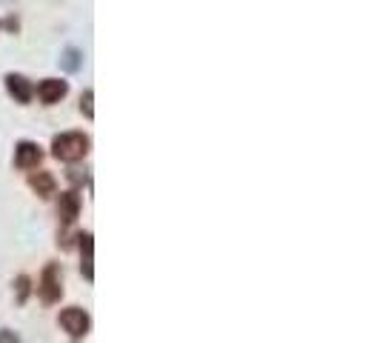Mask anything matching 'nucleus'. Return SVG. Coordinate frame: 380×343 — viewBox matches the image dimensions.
<instances>
[{
  "label": "nucleus",
  "mask_w": 380,
  "mask_h": 343,
  "mask_svg": "<svg viewBox=\"0 0 380 343\" xmlns=\"http://www.w3.org/2000/svg\"><path fill=\"white\" fill-rule=\"evenodd\" d=\"M52 152L58 160H66V163H74L80 157H86L89 152V138L80 135V132H66V135H58L52 141Z\"/></svg>",
  "instance_id": "nucleus-1"
},
{
  "label": "nucleus",
  "mask_w": 380,
  "mask_h": 343,
  "mask_svg": "<svg viewBox=\"0 0 380 343\" xmlns=\"http://www.w3.org/2000/svg\"><path fill=\"white\" fill-rule=\"evenodd\" d=\"M37 295H40L44 304H58V300H60L63 286H60V269H58V264H49L44 269V275H40V280H37Z\"/></svg>",
  "instance_id": "nucleus-2"
},
{
  "label": "nucleus",
  "mask_w": 380,
  "mask_h": 343,
  "mask_svg": "<svg viewBox=\"0 0 380 343\" xmlns=\"http://www.w3.org/2000/svg\"><path fill=\"white\" fill-rule=\"evenodd\" d=\"M60 326H63L72 337H80V335H86V332H89L92 321H89V315L83 312V309L72 306V309H63V312H60Z\"/></svg>",
  "instance_id": "nucleus-3"
},
{
  "label": "nucleus",
  "mask_w": 380,
  "mask_h": 343,
  "mask_svg": "<svg viewBox=\"0 0 380 343\" xmlns=\"http://www.w3.org/2000/svg\"><path fill=\"white\" fill-rule=\"evenodd\" d=\"M69 92V86H66V80H55V77H49V80H40L37 83V98L44 101V103H58L63 95Z\"/></svg>",
  "instance_id": "nucleus-4"
},
{
  "label": "nucleus",
  "mask_w": 380,
  "mask_h": 343,
  "mask_svg": "<svg viewBox=\"0 0 380 343\" xmlns=\"http://www.w3.org/2000/svg\"><path fill=\"white\" fill-rule=\"evenodd\" d=\"M6 89H9V95L18 101V103H29L32 101V83L23 77V75H6Z\"/></svg>",
  "instance_id": "nucleus-5"
},
{
  "label": "nucleus",
  "mask_w": 380,
  "mask_h": 343,
  "mask_svg": "<svg viewBox=\"0 0 380 343\" xmlns=\"http://www.w3.org/2000/svg\"><path fill=\"white\" fill-rule=\"evenodd\" d=\"M40 146L37 143H32V141H23V143H18V149H15V163L20 166V169H32V166H37L40 163Z\"/></svg>",
  "instance_id": "nucleus-6"
},
{
  "label": "nucleus",
  "mask_w": 380,
  "mask_h": 343,
  "mask_svg": "<svg viewBox=\"0 0 380 343\" xmlns=\"http://www.w3.org/2000/svg\"><path fill=\"white\" fill-rule=\"evenodd\" d=\"M77 212H80V198L74 192H63L60 195V203H58V214H60V221L63 224H72L77 218Z\"/></svg>",
  "instance_id": "nucleus-7"
},
{
  "label": "nucleus",
  "mask_w": 380,
  "mask_h": 343,
  "mask_svg": "<svg viewBox=\"0 0 380 343\" xmlns=\"http://www.w3.org/2000/svg\"><path fill=\"white\" fill-rule=\"evenodd\" d=\"M80 257H83V278L86 280H95V269H92V235L83 232L80 235Z\"/></svg>",
  "instance_id": "nucleus-8"
},
{
  "label": "nucleus",
  "mask_w": 380,
  "mask_h": 343,
  "mask_svg": "<svg viewBox=\"0 0 380 343\" xmlns=\"http://www.w3.org/2000/svg\"><path fill=\"white\" fill-rule=\"evenodd\" d=\"M29 186L40 195V198H49L55 195V178L49 175V172H34V175L29 178Z\"/></svg>",
  "instance_id": "nucleus-9"
},
{
  "label": "nucleus",
  "mask_w": 380,
  "mask_h": 343,
  "mask_svg": "<svg viewBox=\"0 0 380 343\" xmlns=\"http://www.w3.org/2000/svg\"><path fill=\"white\" fill-rule=\"evenodd\" d=\"M92 89H86V92H83V98H80V109H83V115H86V117H95V109H92Z\"/></svg>",
  "instance_id": "nucleus-10"
},
{
  "label": "nucleus",
  "mask_w": 380,
  "mask_h": 343,
  "mask_svg": "<svg viewBox=\"0 0 380 343\" xmlns=\"http://www.w3.org/2000/svg\"><path fill=\"white\" fill-rule=\"evenodd\" d=\"M77 58H80V52H77V49H69V52H66V58H63V66H66L69 72H74V69H77V63H80Z\"/></svg>",
  "instance_id": "nucleus-11"
},
{
  "label": "nucleus",
  "mask_w": 380,
  "mask_h": 343,
  "mask_svg": "<svg viewBox=\"0 0 380 343\" xmlns=\"http://www.w3.org/2000/svg\"><path fill=\"white\" fill-rule=\"evenodd\" d=\"M26 295H29V278L20 275V278H18V304H23Z\"/></svg>",
  "instance_id": "nucleus-12"
},
{
  "label": "nucleus",
  "mask_w": 380,
  "mask_h": 343,
  "mask_svg": "<svg viewBox=\"0 0 380 343\" xmlns=\"http://www.w3.org/2000/svg\"><path fill=\"white\" fill-rule=\"evenodd\" d=\"M0 343H20V337H18L15 332H9V329H4V332H0Z\"/></svg>",
  "instance_id": "nucleus-13"
}]
</instances>
